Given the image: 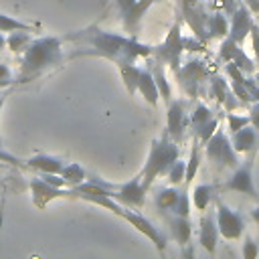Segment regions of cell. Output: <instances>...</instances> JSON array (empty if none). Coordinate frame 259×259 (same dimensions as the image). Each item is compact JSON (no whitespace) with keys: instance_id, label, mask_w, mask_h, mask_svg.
I'll use <instances>...</instances> for the list:
<instances>
[{"instance_id":"74e56055","label":"cell","mask_w":259,"mask_h":259,"mask_svg":"<svg viewBox=\"0 0 259 259\" xmlns=\"http://www.w3.org/2000/svg\"><path fill=\"white\" fill-rule=\"evenodd\" d=\"M245 85H247V89L251 93V99L253 101H259V75L257 77L255 75H247L245 77Z\"/></svg>"},{"instance_id":"4316f807","label":"cell","mask_w":259,"mask_h":259,"mask_svg":"<svg viewBox=\"0 0 259 259\" xmlns=\"http://www.w3.org/2000/svg\"><path fill=\"white\" fill-rule=\"evenodd\" d=\"M150 71H152V75H154V81H156V87H158L160 97L168 103V101L172 99V87H170V83H168V79H166L164 63H160V61H156V59H154V63H152V67H150Z\"/></svg>"},{"instance_id":"83f0119b","label":"cell","mask_w":259,"mask_h":259,"mask_svg":"<svg viewBox=\"0 0 259 259\" xmlns=\"http://www.w3.org/2000/svg\"><path fill=\"white\" fill-rule=\"evenodd\" d=\"M212 198H214V186L212 184H196L192 194H190V200H192L194 208L200 210V212H204L208 208Z\"/></svg>"},{"instance_id":"f546056e","label":"cell","mask_w":259,"mask_h":259,"mask_svg":"<svg viewBox=\"0 0 259 259\" xmlns=\"http://www.w3.org/2000/svg\"><path fill=\"white\" fill-rule=\"evenodd\" d=\"M140 69L136 63H125L119 67V73H121V79H123V85L125 89L130 91V95H134L138 91V77H140Z\"/></svg>"},{"instance_id":"4dcf8cb0","label":"cell","mask_w":259,"mask_h":259,"mask_svg":"<svg viewBox=\"0 0 259 259\" xmlns=\"http://www.w3.org/2000/svg\"><path fill=\"white\" fill-rule=\"evenodd\" d=\"M30 40L32 38H30V34L26 30H14V32H10L6 36V49H10L14 55H22Z\"/></svg>"},{"instance_id":"9c48e42d","label":"cell","mask_w":259,"mask_h":259,"mask_svg":"<svg viewBox=\"0 0 259 259\" xmlns=\"http://www.w3.org/2000/svg\"><path fill=\"white\" fill-rule=\"evenodd\" d=\"M214 219H217V227H219V235L227 241H237L243 237L245 233V223L243 217L233 210L231 206H227L221 198L214 200Z\"/></svg>"},{"instance_id":"e575fe53","label":"cell","mask_w":259,"mask_h":259,"mask_svg":"<svg viewBox=\"0 0 259 259\" xmlns=\"http://www.w3.org/2000/svg\"><path fill=\"white\" fill-rule=\"evenodd\" d=\"M190 206H192L190 194H188L186 190H180V196H178V202H176L172 214H178V217H190Z\"/></svg>"},{"instance_id":"484cf974","label":"cell","mask_w":259,"mask_h":259,"mask_svg":"<svg viewBox=\"0 0 259 259\" xmlns=\"http://www.w3.org/2000/svg\"><path fill=\"white\" fill-rule=\"evenodd\" d=\"M206 34H208V40H210V38H225V36L229 34V18H227L223 12L208 14V20H206Z\"/></svg>"},{"instance_id":"f35d334b","label":"cell","mask_w":259,"mask_h":259,"mask_svg":"<svg viewBox=\"0 0 259 259\" xmlns=\"http://www.w3.org/2000/svg\"><path fill=\"white\" fill-rule=\"evenodd\" d=\"M0 162H6V164H10V166H16V168H20V170L28 168L24 160H20V158H16V156H12V154L4 152L2 148H0Z\"/></svg>"},{"instance_id":"ab89813d","label":"cell","mask_w":259,"mask_h":259,"mask_svg":"<svg viewBox=\"0 0 259 259\" xmlns=\"http://www.w3.org/2000/svg\"><path fill=\"white\" fill-rule=\"evenodd\" d=\"M214 6L221 10V12H225V14H233L235 12V8L239 6V2L237 0H214Z\"/></svg>"},{"instance_id":"d6a6232c","label":"cell","mask_w":259,"mask_h":259,"mask_svg":"<svg viewBox=\"0 0 259 259\" xmlns=\"http://www.w3.org/2000/svg\"><path fill=\"white\" fill-rule=\"evenodd\" d=\"M184 176H186V162L178 158V160L168 168L166 178H168V182H170L172 186H178V184L184 182Z\"/></svg>"},{"instance_id":"f6af8a7d","label":"cell","mask_w":259,"mask_h":259,"mask_svg":"<svg viewBox=\"0 0 259 259\" xmlns=\"http://www.w3.org/2000/svg\"><path fill=\"white\" fill-rule=\"evenodd\" d=\"M6 49V36H4V32H0V51H4Z\"/></svg>"},{"instance_id":"2e32d148","label":"cell","mask_w":259,"mask_h":259,"mask_svg":"<svg viewBox=\"0 0 259 259\" xmlns=\"http://www.w3.org/2000/svg\"><path fill=\"white\" fill-rule=\"evenodd\" d=\"M30 192H32V202L38 208H45L49 202L57 198H69V188H59L49 182H45L40 176L30 180Z\"/></svg>"},{"instance_id":"e0dca14e","label":"cell","mask_w":259,"mask_h":259,"mask_svg":"<svg viewBox=\"0 0 259 259\" xmlns=\"http://www.w3.org/2000/svg\"><path fill=\"white\" fill-rule=\"evenodd\" d=\"M253 18H251V10L245 6V4H239L235 8V12L231 14V20H229V34L235 42L243 45V40L249 36L251 28H253Z\"/></svg>"},{"instance_id":"f1b7e54d","label":"cell","mask_w":259,"mask_h":259,"mask_svg":"<svg viewBox=\"0 0 259 259\" xmlns=\"http://www.w3.org/2000/svg\"><path fill=\"white\" fill-rule=\"evenodd\" d=\"M198 168H200V142L194 138L192 140V148H190V156H188V162H186V176H184V184L186 186L194 180Z\"/></svg>"},{"instance_id":"836d02e7","label":"cell","mask_w":259,"mask_h":259,"mask_svg":"<svg viewBox=\"0 0 259 259\" xmlns=\"http://www.w3.org/2000/svg\"><path fill=\"white\" fill-rule=\"evenodd\" d=\"M241 255H243V259H259V243H257L251 235H247V237L243 239Z\"/></svg>"},{"instance_id":"603a6c76","label":"cell","mask_w":259,"mask_h":259,"mask_svg":"<svg viewBox=\"0 0 259 259\" xmlns=\"http://www.w3.org/2000/svg\"><path fill=\"white\" fill-rule=\"evenodd\" d=\"M136 93H140L152 107H156L158 105V101H160V93H158V87H156V81H154V75H152V71H150V67L148 69H140V77H138V91Z\"/></svg>"},{"instance_id":"1f68e13d","label":"cell","mask_w":259,"mask_h":259,"mask_svg":"<svg viewBox=\"0 0 259 259\" xmlns=\"http://www.w3.org/2000/svg\"><path fill=\"white\" fill-rule=\"evenodd\" d=\"M14 30H26V32H30L32 30V24L22 22L20 18H14V16H8V14L0 12V32H14Z\"/></svg>"},{"instance_id":"4fadbf2b","label":"cell","mask_w":259,"mask_h":259,"mask_svg":"<svg viewBox=\"0 0 259 259\" xmlns=\"http://www.w3.org/2000/svg\"><path fill=\"white\" fill-rule=\"evenodd\" d=\"M188 125V115H186V103L182 99H170L166 103V134L180 144L184 138V130Z\"/></svg>"},{"instance_id":"277c9868","label":"cell","mask_w":259,"mask_h":259,"mask_svg":"<svg viewBox=\"0 0 259 259\" xmlns=\"http://www.w3.org/2000/svg\"><path fill=\"white\" fill-rule=\"evenodd\" d=\"M204 156L217 170H223V168L235 170L241 164L239 154L235 152V148L231 144V138H227V134H225V130H221V125L210 136V140L204 144Z\"/></svg>"},{"instance_id":"52a82bcc","label":"cell","mask_w":259,"mask_h":259,"mask_svg":"<svg viewBox=\"0 0 259 259\" xmlns=\"http://www.w3.org/2000/svg\"><path fill=\"white\" fill-rule=\"evenodd\" d=\"M253 162H255V152L247 154V160H243L233 174L227 178V182L223 184L225 190H233V192H241L253 200L259 202V192L255 188V180H253Z\"/></svg>"},{"instance_id":"6da1fadb","label":"cell","mask_w":259,"mask_h":259,"mask_svg":"<svg viewBox=\"0 0 259 259\" xmlns=\"http://www.w3.org/2000/svg\"><path fill=\"white\" fill-rule=\"evenodd\" d=\"M65 38L89 47V51H83L79 55H97V57L113 61L117 67L125 65V63H136V59L152 55V47L142 45L136 38H130L123 34H113V32L99 30V28L79 30Z\"/></svg>"},{"instance_id":"cb8c5ba5","label":"cell","mask_w":259,"mask_h":259,"mask_svg":"<svg viewBox=\"0 0 259 259\" xmlns=\"http://www.w3.org/2000/svg\"><path fill=\"white\" fill-rule=\"evenodd\" d=\"M178 196H180L178 186H172V184H170V186L160 188V190L154 194V204H156V208L162 210V212H172L174 206H176V202H178Z\"/></svg>"},{"instance_id":"7a4b0ae2","label":"cell","mask_w":259,"mask_h":259,"mask_svg":"<svg viewBox=\"0 0 259 259\" xmlns=\"http://www.w3.org/2000/svg\"><path fill=\"white\" fill-rule=\"evenodd\" d=\"M63 59V38L59 36H40L32 38L20 57V69L16 75L18 83L30 81L40 73L57 67Z\"/></svg>"},{"instance_id":"8992f818","label":"cell","mask_w":259,"mask_h":259,"mask_svg":"<svg viewBox=\"0 0 259 259\" xmlns=\"http://www.w3.org/2000/svg\"><path fill=\"white\" fill-rule=\"evenodd\" d=\"M117 217H121L123 221H127L138 233H142L148 241H152V245L156 247V251L160 253V257L166 259V247H168L166 235H164L152 221H148L144 214H140L138 210H134V208H130V206H121V210L117 212Z\"/></svg>"},{"instance_id":"7c38bea8","label":"cell","mask_w":259,"mask_h":259,"mask_svg":"<svg viewBox=\"0 0 259 259\" xmlns=\"http://www.w3.org/2000/svg\"><path fill=\"white\" fill-rule=\"evenodd\" d=\"M219 59H221L223 63H235L245 75H253L255 69H257L255 59H251V57L241 49V45L235 42L231 36H225V38H223V42H221V47H219Z\"/></svg>"},{"instance_id":"3957f363","label":"cell","mask_w":259,"mask_h":259,"mask_svg":"<svg viewBox=\"0 0 259 259\" xmlns=\"http://www.w3.org/2000/svg\"><path fill=\"white\" fill-rule=\"evenodd\" d=\"M180 158V146L168 136L164 134L162 138H156L150 146L146 164L142 168V186L146 188V192L152 188V184L156 182L158 176H166L168 168Z\"/></svg>"},{"instance_id":"ba28073f","label":"cell","mask_w":259,"mask_h":259,"mask_svg":"<svg viewBox=\"0 0 259 259\" xmlns=\"http://www.w3.org/2000/svg\"><path fill=\"white\" fill-rule=\"evenodd\" d=\"M176 79L180 81V87L184 93H188L190 97H196L198 95V85L204 81V79H210L212 71L210 67L200 61V59H190L188 63L180 65V69L174 73Z\"/></svg>"},{"instance_id":"d590c367","label":"cell","mask_w":259,"mask_h":259,"mask_svg":"<svg viewBox=\"0 0 259 259\" xmlns=\"http://www.w3.org/2000/svg\"><path fill=\"white\" fill-rule=\"evenodd\" d=\"M249 123H251L249 121V115H237L233 111H227V127H229L231 134H235L237 130H241V127H245Z\"/></svg>"},{"instance_id":"5bb4252c","label":"cell","mask_w":259,"mask_h":259,"mask_svg":"<svg viewBox=\"0 0 259 259\" xmlns=\"http://www.w3.org/2000/svg\"><path fill=\"white\" fill-rule=\"evenodd\" d=\"M146 188L142 186V178L136 176L127 182H121V184H115V188L111 190V198L117 200L119 204L123 206H130V208H140L146 200Z\"/></svg>"},{"instance_id":"9a60e30c","label":"cell","mask_w":259,"mask_h":259,"mask_svg":"<svg viewBox=\"0 0 259 259\" xmlns=\"http://www.w3.org/2000/svg\"><path fill=\"white\" fill-rule=\"evenodd\" d=\"M115 4H117V10L121 14L123 28L127 32H136L146 10L154 4V0H115Z\"/></svg>"},{"instance_id":"b9f144b4","label":"cell","mask_w":259,"mask_h":259,"mask_svg":"<svg viewBox=\"0 0 259 259\" xmlns=\"http://www.w3.org/2000/svg\"><path fill=\"white\" fill-rule=\"evenodd\" d=\"M243 4H245L253 14H259V0H243Z\"/></svg>"},{"instance_id":"8d00e7d4","label":"cell","mask_w":259,"mask_h":259,"mask_svg":"<svg viewBox=\"0 0 259 259\" xmlns=\"http://www.w3.org/2000/svg\"><path fill=\"white\" fill-rule=\"evenodd\" d=\"M12 83H16V73L6 63H0V87H8Z\"/></svg>"},{"instance_id":"7402d4cb","label":"cell","mask_w":259,"mask_h":259,"mask_svg":"<svg viewBox=\"0 0 259 259\" xmlns=\"http://www.w3.org/2000/svg\"><path fill=\"white\" fill-rule=\"evenodd\" d=\"M28 168L40 172V174H59L65 166V160L63 158H57V156H51V154H34L30 158L24 160Z\"/></svg>"},{"instance_id":"d4e9b609","label":"cell","mask_w":259,"mask_h":259,"mask_svg":"<svg viewBox=\"0 0 259 259\" xmlns=\"http://www.w3.org/2000/svg\"><path fill=\"white\" fill-rule=\"evenodd\" d=\"M59 174L65 180L67 188H75V186H79V184H83L87 180L85 168L81 164H77V162H65V166H63V170Z\"/></svg>"},{"instance_id":"7bdbcfd3","label":"cell","mask_w":259,"mask_h":259,"mask_svg":"<svg viewBox=\"0 0 259 259\" xmlns=\"http://www.w3.org/2000/svg\"><path fill=\"white\" fill-rule=\"evenodd\" d=\"M182 249H184V251H182V253H184V259H194V253H192V247H190V245H186V247H182Z\"/></svg>"},{"instance_id":"8fae6325","label":"cell","mask_w":259,"mask_h":259,"mask_svg":"<svg viewBox=\"0 0 259 259\" xmlns=\"http://www.w3.org/2000/svg\"><path fill=\"white\" fill-rule=\"evenodd\" d=\"M180 10H182V18L186 20V24L194 32V36L200 42H206L208 40V34H206L208 12H206L202 0H180Z\"/></svg>"},{"instance_id":"5b68a950","label":"cell","mask_w":259,"mask_h":259,"mask_svg":"<svg viewBox=\"0 0 259 259\" xmlns=\"http://www.w3.org/2000/svg\"><path fill=\"white\" fill-rule=\"evenodd\" d=\"M184 53V36L180 32V20H176L170 28V32L166 34L164 42L158 45V47H152V55L156 61L168 65L174 73L180 69V57Z\"/></svg>"},{"instance_id":"ffe728a7","label":"cell","mask_w":259,"mask_h":259,"mask_svg":"<svg viewBox=\"0 0 259 259\" xmlns=\"http://www.w3.org/2000/svg\"><path fill=\"white\" fill-rule=\"evenodd\" d=\"M231 144H233L237 154L257 152V148H259V132L249 123V125L237 130L235 134H231Z\"/></svg>"},{"instance_id":"bcb514c9","label":"cell","mask_w":259,"mask_h":259,"mask_svg":"<svg viewBox=\"0 0 259 259\" xmlns=\"http://www.w3.org/2000/svg\"><path fill=\"white\" fill-rule=\"evenodd\" d=\"M4 101H6V97H2V95H0V113H2V107H4Z\"/></svg>"},{"instance_id":"d6986e66","label":"cell","mask_w":259,"mask_h":259,"mask_svg":"<svg viewBox=\"0 0 259 259\" xmlns=\"http://www.w3.org/2000/svg\"><path fill=\"white\" fill-rule=\"evenodd\" d=\"M198 243L206 253L214 255L217 243H219V227H217L214 212H202L198 223Z\"/></svg>"},{"instance_id":"30bf717a","label":"cell","mask_w":259,"mask_h":259,"mask_svg":"<svg viewBox=\"0 0 259 259\" xmlns=\"http://www.w3.org/2000/svg\"><path fill=\"white\" fill-rule=\"evenodd\" d=\"M188 123H190V127H192V134H194V138L204 146L208 140H210V136L219 130V119H217V115L204 105V103H196L194 105V109H192V113H190V117H188Z\"/></svg>"},{"instance_id":"7dc6e473","label":"cell","mask_w":259,"mask_h":259,"mask_svg":"<svg viewBox=\"0 0 259 259\" xmlns=\"http://www.w3.org/2000/svg\"><path fill=\"white\" fill-rule=\"evenodd\" d=\"M0 186H2V180H0Z\"/></svg>"},{"instance_id":"ac0fdd59","label":"cell","mask_w":259,"mask_h":259,"mask_svg":"<svg viewBox=\"0 0 259 259\" xmlns=\"http://www.w3.org/2000/svg\"><path fill=\"white\" fill-rule=\"evenodd\" d=\"M210 95L227 109V111H235L243 105V101H239L229 85V81L223 77V75H210Z\"/></svg>"},{"instance_id":"ee69618b","label":"cell","mask_w":259,"mask_h":259,"mask_svg":"<svg viewBox=\"0 0 259 259\" xmlns=\"http://www.w3.org/2000/svg\"><path fill=\"white\" fill-rule=\"evenodd\" d=\"M251 219L259 225V202H257V206H255V208H251Z\"/></svg>"},{"instance_id":"60d3db41","label":"cell","mask_w":259,"mask_h":259,"mask_svg":"<svg viewBox=\"0 0 259 259\" xmlns=\"http://www.w3.org/2000/svg\"><path fill=\"white\" fill-rule=\"evenodd\" d=\"M249 121H251V125L259 132V101H253V103L249 105Z\"/></svg>"},{"instance_id":"44dd1931","label":"cell","mask_w":259,"mask_h":259,"mask_svg":"<svg viewBox=\"0 0 259 259\" xmlns=\"http://www.w3.org/2000/svg\"><path fill=\"white\" fill-rule=\"evenodd\" d=\"M166 223L170 229L172 239L180 245L186 247L190 243L192 237V225H190V217H178V214H166Z\"/></svg>"}]
</instances>
